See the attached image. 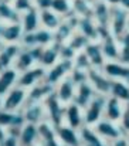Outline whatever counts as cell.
<instances>
[{
	"instance_id": "obj_29",
	"label": "cell",
	"mask_w": 129,
	"mask_h": 146,
	"mask_svg": "<svg viewBox=\"0 0 129 146\" xmlns=\"http://www.w3.org/2000/svg\"><path fill=\"white\" fill-rule=\"evenodd\" d=\"M77 31L85 36L89 41H98V24L92 17H80Z\"/></svg>"
},
{
	"instance_id": "obj_40",
	"label": "cell",
	"mask_w": 129,
	"mask_h": 146,
	"mask_svg": "<svg viewBox=\"0 0 129 146\" xmlns=\"http://www.w3.org/2000/svg\"><path fill=\"white\" fill-rule=\"evenodd\" d=\"M70 78L72 80V82L75 85H81L88 81V71H84V70H80V68H72L71 72H70Z\"/></svg>"
},
{
	"instance_id": "obj_41",
	"label": "cell",
	"mask_w": 129,
	"mask_h": 146,
	"mask_svg": "<svg viewBox=\"0 0 129 146\" xmlns=\"http://www.w3.org/2000/svg\"><path fill=\"white\" fill-rule=\"evenodd\" d=\"M11 4H13V7H14L20 14H23V13H26L27 10H30V9L34 7V1H33V0H13Z\"/></svg>"
},
{
	"instance_id": "obj_10",
	"label": "cell",
	"mask_w": 129,
	"mask_h": 146,
	"mask_svg": "<svg viewBox=\"0 0 129 146\" xmlns=\"http://www.w3.org/2000/svg\"><path fill=\"white\" fill-rule=\"evenodd\" d=\"M88 82L92 85V88L95 90L96 94H101L105 97L109 95L112 80L108 78L101 68H91L88 71Z\"/></svg>"
},
{
	"instance_id": "obj_56",
	"label": "cell",
	"mask_w": 129,
	"mask_h": 146,
	"mask_svg": "<svg viewBox=\"0 0 129 146\" xmlns=\"http://www.w3.org/2000/svg\"><path fill=\"white\" fill-rule=\"evenodd\" d=\"M126 138H128V141H129V135H126Z\"/></svg>"
},
{
	"instance_id": "obj_51",
	"label": "cell",
	"mask_w": 129,
	"mask_h": 146,
	"mask_svg": "<svg viewBox=\"0 0 129 146\" xmlns=\"http://www.w3.org/2000/svg\"><path fill=\"white\" fill-rule=\"evenodd\" d=\"M3 26H4V23H3V21H0V34H1V30H3Z\"/></svg>"
},
{
	"instance_id": "obj_8",
	"label": "cell",
	"mask_w": 129,
	"mask_h": 146,
	"mask_svg": "<svg viewBox=\"0 0 129 146\" xmlns=\"http://www.w3.org/2000/svg\"><path fill=\"white\" fill-rule=\"evenodd\" d=\"M26 102H27V90L16 85L3 97V109L21 111Z\"/></svg>"
},
{
	"instance_id": "obj_38",
	"label": "cell",
	"mask_w": 129,
	"mask_h": 146,
	"mask_svg": "<svg viewBox=\"0 0 129 146\" xmlns=\"http://www.w3.org/2000/svg\"><path fill=\"white\" fill-rule=\"evenodd\" d=\"M118 61L129 65V30L119 38V58Z\"/></svg>"
},
{
	"instance_id": "obj_25",
	"label": "cell",
	"mask_w": 129,
	"mask_h": 146,
	"mask_svg": "<svg viewBox=\"0 0 129 146\" xmlns=\"http://www.w3.org/2000/svg\"><path fill=\"white\" fill-rule=\"evenodd\" d=\"M19 71L16 68H7L0 71V98H3L13 87L17 85Z\"/></svg>"
},
{
	"instance_id": "obj_3",
	"label": "cell",
	"mask_w": 129,
	"mask_h": 146,
	"mask_svg": "<svg viewBox=\"0 0 129 146\" xmlns=\"http://www.w3.org/2000/svg\"><path fill=\"white\" fill-rule=\"evenodd\" d=\"M106 97L96 94L92 98V101L84 108V123L88 126H94L96 122H99L104 118Z\"/></svg>"
},
{
	"instance_id": "obj_42",
	"label": "cell",
	"mask_w": 129,
	"mask_h": 146,
	"mask_svg": "<svg viewBox=\"0 0 129 146\" xmlns=\"http://www.w3.org/2000/svg\"><path fill=\"white\" fill-rule=\"evenodd\" d=\"M119 125H121V129L125 135H129V102L125 104L124 106V113H122V118L119 121Z\"/></svg>"
},
{
	"instance_id": "obj_36",
	"label": "cell",
	"mask_w": 129,
	"mask_h": 146,
	"mask_svg": "<svg viewBox=\"0 0 129 146\" xmlns=\"http://www.w3.org/2000/svg\"><path fill=\"white\" fill-rule=\"evenodd\" d=\"M51 10L55 11L63 19H65L67 16L72 14V3L71 0H53Z\"/></svg>"
},
{
	"instance_id": "obj_12",
	"label": "cell",
	"mask_w": 129,
	"mask_h": 146,
	"mask_svg": "<svg viewBox=\"0 0 129 146\" xmlns=\"http://www.w3.org/2000/svg\"><path fill=\"white\" fill-rule=\"evenodd\" d=\"M64 123L74 129H80L81 126H84V109L75 102L67 104L64 111Z\"/></svg>"
},
{
	"instance_id": "obj_30",
	"label": "cell",
	"mask_w": 129,
	"mask_h": 146,
	"mask_svg": "<svg viewBox=\"0 0 129 146\" xmlns=\"http://www.w3.org/2000/svg\"><path fill=\"white\" fill-rule=\"evenodd\" d=\"M99 43L106 61H115L119 58V40H116L112 34Z\"/></svg>"
},
{
	"instance_id": "obj_17",
	"label": "cell",
	"mask_w": 129,
	"mask_h": 146,
	"mask_svg": "<svg viewBox=\"0 0 129 146\" xmlns=\"http://www.w3.org/2000/svg\"><path fill=\"white\" fill-rule=\"evenodd\" d=\"M21 46L20 43H13V44H3L0 47V71L11 68L14 64V60L17 54L20 52Z\"/></svg>"
},
{
	"instance_id": "obj_34",
	"label": "cell",
	"mask_w": 129,
	"mask_h": 146,
	"mask_svg": "<svg viewBox=\"0 0 129 146\" xmlns=\"http://www.w3.org/2000/svg\"><path fill=\"white\" fill-rule=\"evenodd\" d=\"M75 31H77V30H75L65 19H63L61 24L54 30V41L58 43V44H67L68 40L71 38V36H72Z\"/></svg>"
},
{
	"instance_id": "obj_9",
	"label": "cell",
	"mask_w": 129,
	"mask_h": 146,
	"mask_svg": "<svg viewBox=\"0 0 129 146\" xmlns=\"http://www.w3.org/2000/svg\"><path fill=\"white\" fill-rule=\"evenodd\" d=\"M24 123L26 119L21 111H6V109L0 111V126L4 128L7 132L19 135V131Z\"/></svg>"
},
{
	"instance_id": "obj_26",
	"label": "cell",
	"mask_w": 129,
	"mask_h": 146,
	"mask_svg": "<svg viewBox=\"0 0 129 146\" xmlns=\"http://www.w3.org/2000/svg\"><path fill=\"white\" fill-rule=\"evenodd\" d=\"M37 65V61L31 52V50L29 47H21L20 52L17 54L16 60H14V64H13V68H16L19 72H23L31 67Z\"/></svg>"
},
{
	"instance_id": "obj_2",
	"label": "cell",
	"mask_w": 129,
	"mask_h": 146,
	"mask_svg": "<svg viewBox=\"0 0 129 146\" xmlns=\"http://www.w3.org/2000/svg\"><path fill=\"white\" fill-rule=\"evenodd\" d=\"M128 19H129V11H126L125 9H122L121 6L112 7L111 19H109V30H111L112 36L116 40H119L129 30Z\"/></svg>"
},
{
	"instance_id": "obj_47",
	"label": "cell",
	"mask_w": 129,
	"mask_h": 146,
	"mask_svg": "<svg viewBox=\"0 0 129 146\" xmlns=\"http://www.w3.org/2000/svg\"><path fill=\"white\" fill-rule=\"evenodd\" d=\"M40 145L41 146H63V143L58 141V138H53V139H50V141L41 142Z\"/></svg>"
},
{
	"instance_id": "obj_49",
	"label": "cell",
	"mask_w": 129,
	"mask_h": 146,
	"mask_svg": "<svg viewBox=\"0 0 129 146\" xmlns=\"http://www.w3.org/2000/svg\"><path fill=\"white\" fill-rule=\"evenodd\" d=\"M119 6H121L122 9H125L126 11H129V0H121Z\"/></svg>"
},
{
	"instance_id": "obj_14",
	"label": "cell",
	"mask_w": 129,
	"mask_h": 146,
	"mask_svg": "<svg viewBox=\"0 0 129 146\" xmlns=\"http://www.w3.org/2000/svg\"><path fill=\"white\" fill-rule=\"evenodd\" d=\"M75 90H77V85L72 82V80L68 75V77H65L63 81H60L55 85L54 94H55V97L58 98L64 105H67V104L72 102L74 95H75Z\"/></svg>"
},
{
	"instance_id": "obj_18",
	"label": "cell",
	"mask_w": 129,
	"mask_h": 146,
	"mask_svg": "<svg viewBox=\"0 0 129 146\" xmlns=\"http://www.w3.org/2000/svg\"><path fill=\"white\" fill-rule=\"evenodd\" d=\"M78 132H80V138H81V146H109V143L105 139H102L96 133L94 126L84 125L78 129Z\"/></svg>"
},
{
	"instance_id": "obj_57",
	"label": "cell",
	"mask_w": 129,
	"mask_h": 146,
	"mask_svg": "<svg viewBox=\"0 0 129 146\" xmlns=\"http://www.w3.org/2000/svg\"><path fill=\"white\" fill-rule=\"evenodd\" d=\"M128 26H129V19H128Z\"/></svg>"
},
{
	"instance_id": "obj_31",
	"label": "cell",
	"mask_w": 129,
	"mask_h": 146,
	"mask_svg": "<svg viewBox=\"0 0 129 146\" xmlns=\"http://www.w3.org/2000/svg\"><path fill=\"white\" fill-rule=\"evenodd\" d=\"M61 21H63V17L58 16L51 9L40 10V23H41V27L43 29H47V30H50V31L54 33V30L61 24Z\"/></svg>"
},
{
	"instance_id": "obj_37",
	"label": "cell",
	"mask_w": 129,
	"mask_h": 146,
	"mask_svg": "<svg viewBox=\"0 0 129 146\" xmlns=\"http://www.w3.org/2000/svg\"><path fill=\"white\" fill-rule=\"evenodd\" d=\"M88 43H89V40L86 38L85 36H82L81 33L75 31V33L71 36V38L68 40L67 44L74 50L75 52H80V51H82V50L85 48V46L88 44Z\"/></svg>"
},
{
	"instance_id": "obj_43",
	"label": "cell",
	"mask_w": 129,
	"mask_h": 146,
	"mask_svg": "<svg viewBox=\"0 0 129 146\" xmlns=\"http://www.w3.org/2000/svg\"><path fill=\"white\" fill-rule=\"evenodd\" d=\"M75 55H77V52L71 48L68 44H61V47H60V60H70V61H72Z\"/></svg>"
},
{
	"instance_id": "obj_22",
	"label": "cell",
	"mask_w": 129,
	"mask_h": 146,
	"mask_svg": "<svg viewBox=\"0 0 129 146\" xmlns=\"http://www.w3.org/2000/svg\"><path fill=\"white\" fill-rule=\"evenodd\" d=\"M54 88L51 84L41 81L39 84H36L34 87H31L30 90H27V102H43L47 97H50L54 92Z\"/></svg>"
},
{
	"instance_id": "obj_53",
	"label": "cell",
	"mask_w": 129,
	"mask_h": 146,
	"mask_svg": "<svg viewBox=\"0 0 129 146\" xmlns=\"http://www.w3.org/2000/svg\"><path fill=\"white\" fill-rule=\"evenodd\" d=\"M34 146H41V145H40V143H37V145H34Z\"/></svg>"
},
{
	"instance_id": "obj_20",
	"label": "cell",
	"mask_w": 129,
	"mask_h": 146,
	"mask_svg": "<svg viewBox=\"0 0 129 146\" xmlns=\"http://www.w3.org/2000/svg\"><path fill=\"white\" fill-rule=\"evenodd\" d=\"M82 51L85 52L86 57L89 58L92 68H102V67H104V64L106 62V60H105V57H104L102 47H101V43H99V41H89Z\"/></svg>"
},
{
	"instance_id": "obj_4",
	"label": "cell",
	"mask_w": 129,
	"mask_h": 146,
	"mask_svg": "<svg viewBox=\"0 0 129 146\" xmlns=\"http://www.w3.org/2000/svg\"><path fill=\"white\" fill-rule=\"evenodd\" d=\"M51 43H54V33L43 27H40L33 33H24L20 40L21 47H34V46L47 47Z\"/></svg>"
},
{
	"instance_id": "obj_28",
	"label": "cell",
	"mask_w": 129,
	"mask_h": 146,
	"mask_svg": "<svg viewBox=\"0 0 129 146\" xmlns=\"http://www.w3.org/2000/svg\"><path fill=\"white\" fill-rule=\"evenodd\" d=\"M60 47H61V44H58L55 41L51 43L50 46L44 47L39 64L41 67H44L45 70H48L50 67H53L57 61H60Z\"/></svg>"
},
{
	"instance_id": "obj_52",
	"label": "cell",
	"mask_w": 129,
	"mask_h": 146,
	"mask_svg": "<svg viewBox=\"0 0 129 146\" xmlns=\"http://www.w3.org/2000/svg\"><path fill=\"white\" fill-rule=\"evenodd\" d=\"M3 109V98H0V111Z\"/></svg>"
},
{
	"instance_id": "obj_5",
	"label": "cell",
	"mask_w": 129,
	"mask_h": 146,
	"mask_svg": "<svg viewBox=\"0 0 129 146\" xmlns=\"http://www.w3.org/2000/svg\"><path fill=\"white\" fill-rule=\"evenodd\" d=\"M72 68H74L72 61H70V60H60L53 67H50L47 70L44 81L48 82V84H51L53 87H55L60 81H63L65 77L70 75V72H71Z\"/></svg>"
},
{
	"instance_id": "obj_32",
	"label": "cell",
	"mask_w": 129,
	"mask_h": 146,
	"mask_svg": "<svg viewBox=\"0 0 129 146\" xmlns=\"http://www.w3.org/2000/svg\"><path fill=\"white\" fill-rule=\"evenodd\" d=\"M109 95L116 98L122 104H128L129 102V84L125 82V81H121V80H112Z\"/></svg>"
},
{
	"instance_id": "obj_15",
	"label": "cell",
	"mask_w": 129,
	"mask_h": 146,
	"mask_svg": "<svg viewBox=\"0 0 129 146\" xmlns=\"http://www.w3.org/2000/svg\"><path fill=\"white\" fill-rule=\"evenodd\" d=\"M24 31L21 27V23H4L1 34H0V41L3 44H13V43H20Z\"/></svg>"
},
{
	"instance_id": "obj_11",
	"label": "cell",
	"mask_w": 129,
	"mask_h": 146,
	"mask_svg": "<svg viewBox=\"0 0 129 146\" xmlns=\"http://www.w3.org/2000/svg\"><path fill=\"white\" fill-rule=\"evenodd\" d=\"M104 74L111 80H121L129 84V65L115 60V61H106L104 67L101 68Z\"/></svg>"
},
{
	"instance_id": "obj_50",
	"label": "cell",
	"mask_w": 129,
	"mask_h": 146,
	"mask_svg": "<svg viewBox=\"0 0 129 146\" xmlns=\"http://www.w3.org/2000/svg\"><path fill=\"white\" fill-rule=\"evenodd\" d=\"M6 135H7V131H6L4 128H1V126H0V143H1V142L4 141Z\"/></svg>"
},
{
	"instance_id": "obj_55",
	"label": "cell",
	"mask_w": 129,
	"mask_h": 146,
	"mask_svg": "<svg viewBox=\"0 0 129 146\" xmlns=\"http://www.w3.org/2000/svg\"><path fill=\"white\" fill-rule=\"evenodd\" d=\"M1 46H3V43H1V41H0V47H1Z\"/></svg>"
},
{
	"instance_id": "obj_24",
	"label": "cell",
	"mask_w": 129,
	"mask_h": 146,
	"mask_svg": "<svg viewBox=\"0 0 129 146\" xmlns=\"http://www.w3.org/2000/svg\"><path fill=\"white\" fill-rule=\"evenodd\" d=\"M20 23H21V27H23L24 33H33V31L39 30L40 26H41V23H40V10H37L36 7L27 10L26 13L21 14Z\"/></svg>"
},
{
	"instance_id": "obj_48",
	"label": "cell",
	"mask_w": 129,
	"mask_h": 146,
	"mask_svg": "<svg viewBox=\"0 0 129 146\" xmlns=\"http://www.w3.org/2000/svg\"><path fill=\"white\" fill-rule=\"evenodd\" d=\"M102 1H105L108 6H111V7H115V6H119V3H121V0H102Z\"/></svg>"
},
{
	"instance_id": "obj_23",
	"label": "cell",
	"mask_w": 129,
	"mask_h": 146,
	"mask_svg": "<svg viewBox=\"0 0 129 146\" xmlns=\"http://www.w3.org/2000/svg\"><path fill=\"white\" fill-rule=\"evenodd\" d=\"M124 106H125V104H122L116 98L108 95L106 104H105V111H104V118L109 119L112 122H119L122 118V113H124Z\"/></svg>"
},
{
	"instance_id": "obj_44",
	"label": "cell",
	"mask_w": 129,
	"mask_h": 146,
	"mask_svg": "<svg viewBox=\"0 0 129 146\" xmlns=\"http://www.w3.org/2000/svg\"><path fill=\"white\" fill-rule=\"evenodd\" d=\"M0 146H20L19 135H17V133H10V132H7L4 141L0 143Z\"/></svg>"
},
{
	"instance_id": "obj_27",
	"label": "cell",
	"mask_w": 129,
	"mask_h": 146,
	"mask_svg": "<svg viewBox=\"0 0 129 146\" xmlns=\"http://www.w3.org/2000/svg\"><path fill=\"white\" fill-rule=\"evenodd\" d=\"M96 95L95 90L92 88V85L86 81L81 85H77V90H75V95H74V99L72 102H75L78 106H81L82 109L85 108L86 105L92 101V98Z\"/></svg>"
},
{
	"instance_id": "obj_19",
	"label": "cell",
	"mask_w": 129,
	"mask_h": 146,
	"mask_svg": "<svg viewBox=\"0 0 129 146\" xmlns=\"http://www.w3.org/2000/svg\"><path fill=\"white\" fill-rule=\"evenodd\" d=\"M111 10L112 7L108 6L102 0H94V11L92 19L94 21L101 27H109V19H111Z\"/></svg>"
},
{
	"instance_id": "obj_16",
	"label": "cell",
	"mask_w": 129,
	"mask_h": 146,
	"mask_svg": "<svg viewBox=\"0 0 129 146\" xmlns=\"http://www.w3.org/2000/svg\"><path fill=\"white\" fill-rule=\"evenodd\" d=\"M57 138L63 143V146H81V138L78 129H74L65 123L55 128Z\"/></svg>"
},
{
	"instance_id": "obj_35",
	"label": "cell",
	"mask_w": 129,
	"mask_h": 146,
	"mask_svg": "<svg viewBox=\"0 0 129 146\" xmlns=\"http://www.w3.org/2000/svg\"><path fill=\"white\" fill-rule=\"evenodd\" d=\"M72 13L78 17H92L94 0H71Z\"/></svg>"
},
{
	"instance_id": "obj_39",
	"label": "cell",
	"mask_w": 129,
	"mask_h": 146,
	"mask_svg": "<svg viewBox=\"0 0 129 146\" xmlns=\"http://www.w3.org/2000/svg\"><path fill=\"white\" fill-rule=\"evenodd\" d=\"M72 64H74L75 68H80V70H84V71H89V70L92 68L91 61H89V58L86 57V54L84 51L77 52V55H75L74 60H72Z\"/></svg>"
},
{
	"instance_id": "obj_21",
	"label": "cell",
	"mask_w": 129,
	"mask_h": 146,
	"mask_svg": "<svg viewBox=\"0 0 129 146\" xmlns=\"http://www.w3.org/2000/svg\"><path fill=\"white\" fill-rule=\"evenodd\" d=\"M20 146H34L39 143V128L36 123L26 122L19 131Z\"/></svg>"
},
{
	"instance_id": "obj_46",
	"label": "cell",
	"mask_w": 129,
	"mask_h": 146,
	"mask_svg": "<svg viewBox=\"0 0 129 146\" xmlns=\"http://www.w3.org/2000/svg\"><path fill=\"white\" fill-rule=\"evenodd\" d=\"M109 146H129V141H128V138H126V135H125V136H121V138L112 141L109 143Z\"/></svg>"
},
{
	"instance_id": "obj_1",
	"label": "cell",
	"mask_w": 129,
	"mask_h": 146,
	"mask_svg": "<svg viewBox=\"0 0 129 146\" xmlns=\"http://www.w3.org/2000/svg\"><path fill=\"white\" fill-rule=\"evenodd\" d=\"M44 108H45V118L47 121L58 128L60 125L64 123V111H65V105L55 97V94L53 92L50 97H47L43 101Z\"/></svg>"
},
{
	"instance_id": "obj_13",
	"label": "cell",
	"mask_w": 129,
	"mask_h": 146,
	"mask_svg": "<svg viewBox=\"0 0 129 146\" xmlns=\"http://www.w3.org/2000/svg\"><path fill=\"white\" fill-rule=\"evenodd\" d=\"M23 116L26 122L39 125L40 122L45 121V108L43 102H26V105L21 109Z\"/></svg>"
},
{
	"instance_id": "obj_33",
	"label": "cell",
	"mask_w": 129,
	"mask_h": 146,
	"mask_svg": "<svg viewBox=\"0 0 129 146\" xmlns=\"http://www.w3.org/2000/svg\"><path fill=\"white\" fill-rule=\"evenodd\" d=\"M21 14L13 7L10 1L0 0V21L3 23H17L20 21Z\"/></svg>"
},
{
	"instance_id": "obj_54",
	"label": "cell",
	"mask_w": 129,
	"mask_h": 146,
	"mask_svg": "<svg viewBox=\"0 0 129 146\" xmlns=\"http://www.w3.org/2000/svg\"><path fill=\"white\" fill-rule=\"evenodd\" d=\"M6 1H10V3H11V1H13V0H6Z\"/></svg>"
},
{
	"instance_id": "obj_45",
	"label": "cell",
	"mask_w": 129,
	"mask_h": 146,
	"mask_svg": "<svg viewBox=\"0 0 129 146\" xmlns=\"http://www.w3.org/2000/svg\"><path fill=\"white\" fill-rule=\"evenodd\" d=\"M33 1H34V7L37 10L51 9V3H53V0H33Z\"/></svg>"
},
{
	"instance_id": "obj_7",
	"label": "cell",
	"mask_w": 129,
	"mask_h": 146,
	"mask_svg": "<svg viewBox=\"0 0 129 146\" xmlns=\"http://www.w3.org/2000/svg\"><path fill=\"white\" fill-rule=\"evenodd\" d=\"M94 129H95L96 133H98L102 139H105L108 143H111L112 141H115V139H118V138H121V136H125V133H124L122 129H121L119 122H112V121L105 119V118H102L99 122H96V123L94 125Z\"/></svg>"
},
{
	"instance_id": "obj_6",
	"label": "cell",
	"mask_w": 129,
	"mask_h": 146,
	"mask_svg": "<svg viewBox=\"0 0 129 146\" xmlns=\"http://www.w3.org/2000/svg\"><path fill=\"white\" fill-rule=\"evenodd\" d=\"M45 72L47 70L41 67L40 64L23 71V72H19V78H17V85L24 88V90H30L31 87H34L36 84L44 81L45 78Z\"/></svg>"
}]
</instances>
